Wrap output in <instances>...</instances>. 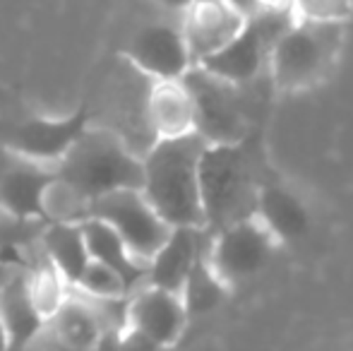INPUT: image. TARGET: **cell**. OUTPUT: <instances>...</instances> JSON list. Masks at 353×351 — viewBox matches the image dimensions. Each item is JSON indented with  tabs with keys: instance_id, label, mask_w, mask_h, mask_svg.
I'll use <instances>...</instances> for the list:
<instances>
[{
	"instance_id": "6da1fadb",
	"label": "cell",
	"mask_w": 353,
	"mask_h": 351,
	"mask_svg": "<svg viewBox=\"0 0 353 351\" xmlns=\"http://www.w3.org/2000/svg\"><path fill=\"white\" fill-rule=\"evenodd\" d=\"M265 176L257 132L231 145H207L200 159V197L207 234H216L255 214Z\"/></svg>"
},
{
	"instance_id": "7a4b0ae2",
	"label": "cell",
	"mask_w": 353,
	"mask_h": 351,
	"mask_svg": "<svg viewBox=\"0 0 353 351\" xmlns=\"http://www.w3.org/2000/svg\"><path fill=\"white\" fill-rule=\"evenodd\" d=\"M207 142L197 132L159 137L142 154V188L152 207L171 226L205 229L200 159Z\"/></svg>"
},
{
	"instance_id": "3957f363",
	"label": "cell",
	"mask_w": 353,
	"mask_h": 351,
	"mask_svg": "<svg viewBox=\"0 0 353 351\" xmlns=\"http://www.w3.org/2000/svg\"><path fill=\"white\" fill-rule=\"evenodd\" d=\"M346 41V22L293 19L279 34L267 61L276 94H298L322 85L334 72Z\"/></svg>"
},
{
	"instance_id": "277c9868",
	"label": "cell",
	"mask_w": 353,
	"mask_h": 351,
	"mask_svg": "<svg viewBox=\"0 0 353 351\" xmlns=\"http://www.w3.org/2000/svg\"><path fill=\"white\" fill-rule=\"evenodd\" d=\"M195 108V132L207 145H231L257 132L265 89L262 77L250 85H236L212 75L202 66H190L181 77Z\"/></svg>"
},
{
	"instance_id": "5b68a950",
	"label": "cell",
	"mask_w": 353,
	"mask_h": 351,
	"mask_svg": "<svg viewBox=\"0 0 353 351\" xmlns=\"http://www.w3.org/2000/svg\"><path fill=\"white\" fill-rule=\"evenodd\" d=\"M53 169L89 202L123 188H142V157L116 132L94 123H87Z\"/></svg>"
},
{
	"instance_id": "8992f818",
	"label": "cell",
	"mask_w": 353,
	"mask_h": 351,
	"mask_svg": "<svg viewBox=\"0 0 353 351\" xmlns=\"http://www.w3.org/2000/svg\"><path fill=\"white\" fill-rule=\"evenodd\" d=\"M149 87L152 77H147L128 58L121 56L111 77L106 80V87L99 94V101H89V123L116 132L137 157H142L157 142L147 111Z\"/></svg>"
},
{
	"instance_id": "52a82bcc",
	"label": "cell",
	"mask_w": 353,
	"mask_h": 351,
	"mask_svg": "<svg viewBox=\"0 0 353 351\" xmlns=\"http://www.w3.org/2000/svg\"><path fill=\"white\" fill-rule=\"evenodd\" d=\"M293 19H296L293 12L262 10L245 19L243 29L226 46L195 66H202L212 75L236 82V85H250V82L262 80L267 77V61H270L272 46Z\"/></svg>"
},
{
	"instance_id": "ba28073f",
	"label": "cell",
	"mask_w": 353,
	"mask_h": 351,
	"mask_svg": "<svg viewBox=\"0 0 353 351\" xmlns=\"http://www.w3.org/2000/svg\"><path fill=\"white\" fill-rule=\"evenodd\" d=\"M276 245L279 241L262 224L260 217L252 214L216 234H207L205 258L214 274L228 289H233L236 284H243L260 274L270 263Z\"/></svg>"
},
{
	"instance_id": "9c48e42d",
	"label": "cell",
	"mask_w": 353,
	"mask_h": 351,
	"mask_svg": "<svg viewBox=\"0 0 353 351\" xmlns=\"http://www.w3.org/2000/svg\"><path fill=\"white\" fill-rule=\"evenodd\" d=\"M89 217L103 219L116 229L132 255L147 265L161 248L173 226L152 207L140 188H123L89 202Z\"/></svg>"
},
{
	"instance_id": "30bf717a",
	"label": "cell",
	"mask_w": 353,
	"mask_h": 351,
	"mask_svg": "<svg viewBox=\"0 0 353 351\" xmlns=\"http://www.w3.org/2000/svg\"><path fill=\"white\" fill-rule=\"evenodd\" d=\"M183 296L154 284H142L128 296V328L118 347L163 349L173 347L188 328Z\"/></svg>"
},
{
	"instance_id": "8fae6325",
	"label": "cell",
	"mask_w": 353,
	"mask_h": 351,
	"mask_svg": "<svg viewBox=\"0 0 353 351\" xmlns=\"http://www.w3.org/2000/svg\"><path fill=\"white\" fill-rule=\"evenodd\" d=\"M89 101L68 118H24L0 121V150L43 164H56L72 140L87 128Z\"/></svg>"
},
{
	"instance_id": "7c38bea8",
	"label": "cell",
	"mask_w": 353,
	"mask_h": 351,
	"mask_svg": "<svg viewBox=\"0 0 353 351\" xmlns=\"http://www.w3.org/2000/svg\"><path fill=\"white\" fill-rule=\"evenodd\" d=\"M121 56L152 80H181L192 66L181 24L171 22L144 24Z\"/></svg>"
},
{
	"instance_id": "4fadbf2b",
	"label": "cell",
	"mask_w": 353,
	"mask_h": 351,
	"mask_svg": "<svg viewBox=\"0 0 353 351\" xmlns=\"http://www.w3.org/2000/svg\"><path fill=\"white\" fill-rule=\"evenodd\" d=\"M103 325L84 294L68 286L63 303L48 315L24 349H99Z\"/></svg>"
},
{
	"instance_id": "5bb4252c",
	"label": "cell",
	"mask_w": 353,
	"mask_h": 351,
	"mask_svg": "<svg viewBox=\"0 0 353 351\" xmlns=\"http://www.w3.org/2000/svg\"><path fill=\"white\" fill-rule=\"evenodd\" d=\"M56 176L53 164L0 150V207L22 219H43L41 197Z\"/></svg>"
},
{
	"instance_id": "9a60e30c",
	"label": "cell",
	"mask_w": 353,
	"mask_h": 351,
	"mask_svg": "<svg viewBox=\"0 0 353 351\" xmlns=\"http://www.w3.org/2000/svg\"><path fill=\"white\" fill-rule=\"evenodd\" d=\"M245 24V17L228 0H195L181 14V32L192 66L223 48Z\"/></svg>"
},
{
	"instance_id": "2e32d148",
	"label": "cell",
	"mask_w": 353,
	"mask_h": 351,
	"mask_svg": "<svg viewBox=\"0 0 353 351\" xmlns=\"http://www.w3.org/2000/svg\"><path fill=\"white\" fill-rule=\"evenodd\" d=\"M207 243V231L197 226H173L161 248L147 263V284L181 294L197 255Z\"/></svg>"
},
{
	"instance_id": "e0dca14e",
	"label": "cell",
	"mask_w": 353,
	"mask_h": 351,
	"mask_svg": "<svg viewBox=\"0 0 353 351\" xmlns=\"http://www.w3.org/2000/svg\"><path fill=\"white\" fill-rule=\"evenodd\" d=\"M43 315L34 305L29 294L27 267H14L12 274L0 286V330L5 337V349H24L29 339L41 328Z\"/></svg>"
},
{
	"instance_id": "ac0fdd59",
	"label": "cell",
	"mask_w": 353,
	"mask_h": 351,
	"mask_svg": "<svg viewBox=\"0 0 353 351\" xmlns=\"http://www.w3.org/2000/svg\"><path fill=\"white\" fill-rule=\"evenodd\" d=\"M147 111L157 140L195 132V108L183 80H152Z\"/></svg>"
},
{
	"instance_id": "d6986e66",
	"label": "cell",
	"mask_w": 353,
	"mask_h": 351,
	"mask_svg": "<svg viewBox=\"0 0 353 351\" xmlns=\"http://www.w3.org/2000/svg\"><path fill=\"white\" fill-rule=\"evenodd\" d=\"M79 226H82L89 258L116 270L121 274V279L125 281L128 294H132L142 284H147V265L140 263L128 250V245L123 243V239L116 234L113 226H108L106 221L97 219V217H87L84 221H79Z\"/></svg>"
},
{
	"instance_id": "ffe728a7",
	"label": "cell",
	"mask_w": 353,
	"mask_h": 351,
	"mask_svg": "<svg viewBox=\"0 0 353 351\" xmlns=\"http://www.w3.org/2000/svg\"><path fill=\"white\" fill-rule=\"evenodd\" d=\"M43 253L53 263L68 286H74L89 265V250L84 243L82 226L77 221H46L39 234Z\"/></svg>"
},
{
	"instance_id": "44dd1931",
	"label": "cell",
	"mask_w": 353,
	"mask_h": 351,
	"mask_svg": "<svg viewBox=\"0 0 353 351\" xmlns=\"http://www.w3.org/2000/svg\"><path fill=\"white\" fill-rule=\"evenodd\" d=\"M255 214L260 217L262 224L272 231V236L279 243L298 239L307 229V212L301 197L288 190V188L279 185V183L270 181V178H267L260 190Z\"/></svg>"
},
{
	"instance_id": "7402d4cb",
	"label": "cell",
	"mask_w": 353,
	"mask_h": 351,
	"mask_svg": "<svg viewBox=\"0 0 353 351\" xmlns=\"http://www.w3.org/2000/svg\"><path fill=\"white\" fill-rule=\"evenodd\" d=\"M228 291L231 289L214 274V270L205 258V248H202V253L197 255L195 265H192L190 274H188L185 284H183V289H181L188 315L212 313L214 308H219V305L223 303Z\"/></svg>"
},
{
	"instance_id": "603a6c76",
	"label": "cell",
	"mask_w": 353,
	"mask_h": 351,
	"mask_svg": "<svg viewBox=\"0 0 353 351\" xmlns=\"http://www.w3.org/2000/svg\"><path fill=\"white\" fill-rule=\"evenodd\" d=\"M41 210L46 221H77L79 224L89 217V200L56 174L43 190Z\"/></svg>"
},
{
	"instance_id": "cb8c5ba5",
	"label": "cell",
	"mask_w": 353,
	"mask_h": 351,
	"mask_svg": "<svg viewBox=\"0 0 353 351\" xmlns=\"http://www.w3.org/2000/svg\"><path fill=\"white\" fill-rule=\"evenodd\" d=\"M74 289H79L82 294L89 296H125L128 286L121 279L116 270H111L108 265L99 263V260H89V265L84 267L82 277L77 279Z\"/></svg>"
},
{
	"instance_id": "d4e9b609",
	"label": "cell",
	"mask_w": 353,
	"mask_h": 351,
	"mask_svg": "<svg viewBox=\"0 0 353 351\" xmlns=\"http://www.w3.org/2000/svg\"><path fill=\"white\" fill-rule=\"evenodd\" d=\"M43 224L41 219H22L14 217L10 212H5L0 207V253L8 250H22L24 245H29L32 241L39 239Z\"/></svg>"
},
{
	"instance_id": "484cf974",
	"label": "cell",
	"mask_w": 353,
	"mask_h": 351,
	"mask_svg": "<svg viewBox=\"0 0 353 351\" xmlns=\"http://www.w3.org/2000/svg\"><path fill=\"white\" fill-rule=\"evenodd\" d=\"M293 17L307 22H349L353 0H293Z\"/></svg>"
},
{
	"instance_id": "4316f807",
	"label": "cell",
	"mask_w": 353,
	"mask_h": 351,
	"mask_svg": "<svg viewBox=\"0 0 353 351\" xmlns=\"http://www.w3.org/2000/svg\"><path fill=\"white\" fill-rule=\"evenodd\" d=\"M22 265V258H19V250H8V253H0V286L3 281L12 274L14 267ZM0 349H5V337H3V330H0Z\"/></svg>"
},
{
	"instance_id": "83f0119b",
	"label": "cell",
	"mask_w": 353,
	"mask_h": 351,
	"mask_svg": "<svg viewBox=\"0 0 353 351\" xmlns=\"http://www.w3.org/2000/svg\"><path fill=\"white\" fill-rule=\"evenodd\" d=\"M257 8L262 10H270V12H293V0H255Z\"/></svg>"
},
{
	"instance_id": "f1b7e54d",
	"label": "cell",
	"mask_w": 353,
	"mask_h": 351,
	"mask_svg": "<svg viewBox=\"0 0 353 351\" xmlns=\"http://www.w3.org/2000/svg\"><path fill=\"white\" fill-rule=\"evenodd\" d=\"M159 5H161L163 10H168V12H178V14H183L188 8H190L195 0H157Z\"/></svg>"
}]
</instances>
